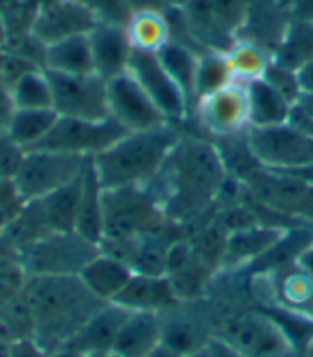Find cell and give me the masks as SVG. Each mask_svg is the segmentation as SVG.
Here are the masks:
<instances>
[{"label": "cell", "instance_id": "cell-1", "mask_svg": "<svg viewBox=\"0 0 313 357\" xmlns=\"http://www.w3.org/2000/svg\"><path fill=\"white\" fill-rule=\"evenodd\" d=\"M228 182L230 176L214 144L180 133L148 190L168 220L182 222L208 210Z\"/></svg>", "mask_w": 313, "mask_h": 357}, {"label": "cell", "instance_id": "cell-2", "mask_svg": "<svg viewBox=\"0 0 313 357\" xmlns=\"http://www.w3.org/2000/svg\"><path fill=\"white\" fill-rule=\"evenodd\" d=\"M24 298L33 314V338L48 353L65 347L105 304L90 294L78 274L26 276Z\"/></svg>", "mask_w": 313, "mask_h": 357}, {"label": "cell", "instance_id": "cell-3", "mask_svg": "<svg viewBox=\"0 0 313 357\" xmlns=\"http://www.w3.org/2000/svg\"><path fill=\"white\" fill-rule=\"evenodd\" d=\"M180 131L176 124H163L150 131L124 133L110 148L92 156V169L103 190L148 186L163 165Z\"/></svg>", "mask_w": 313, "mask_h": 357}, {"label": "cell", "instance_id": "cell-4", "mask_svg": "<svg viewBox=\"0 0 313 357\" xmlns=\"http://www.w3.org/2000/svg\"><path fill=\"white\" fill-rule=\"evenodd\" d=\"M163 220L148 186L103 190V240H138L154 234Z\"/></svg>", "mask_w": 313, "mask_h": 357}, {"label": "cell", "instance_id": "cell-5", "mask_svg": "<svg viewBox=\"0 0 313 357\" xmlns=\"http://www.w3.org/2000/svg\"><path fill=\"white\" fill-rule=\"evenodd\" d=\"M256 206L281 216L313 225V182L294 174L260 169L242 184Z\"/></svg>", "mask_w": 313, "mask_h": 357}, {"label": "cell", "instance_id": "cell-6", "mask_svg": "<svg viewBox=\"0 0 313 357\" xmlns=\"http://www.w3.org/2000/svg\"><path fill=\"white\" fill-rule=\"evenodd\" d=\"M245 357H296V349L284 328L260 310H245L228 317L217 336Z\"/></svg>", "mask_w": 313, "mask_h": 357}, {"label": "cell", "instance_id": "cell-7", "mask_svg": "<svg viewBox=\"0 0 313 357\" xmlns=\"http://www.w3.org/2000/svg\"><path fill=\"white\" fill-rule=\"evenodd\" d=\"M88 158L84 156L50 150H28L11 182L22 204L37 202L80 178Z\"/></svg>", "mask_w": 313, "mask_h": 357}, {"label": "cell", "instance_id": "cell-8", "mask_svg": "<svg viewBox=\"0 0 313 357\" xmlns=\"http://www.w3.org/2000/svg\"><path fill=\"white\" fill-rule=\"evenodd\" d=\"M247 142L264 169L296 172L313 165V135L294 122L249 128Z\"/></svg>", "mask_w": 313, "mask_h": 357}, {"label": "cell", "instance_id": "cell-9", "mask_svg": "<svg viewBox=\"0 0 313 357\" xmlns=\"http://www.w3.org/2000/svg\"><path fill=\"white\" fill-rule=\"evenodd\" d=\"M99 252V246L84 240L75 231L50 234L24 250L20 264L26 276H62L80 274V270Z\"/></svg>", "mask_w": 313, "mask_h": 357}, {"label": "cell", "instance_id": "cell-10", "mask_svg": "<svg viewBox=\"0 0 313 357\" xmlns=\"http://www.w3.org/2000/svg\"><path fill=\"white\" fill-rule=\"evenodd\" d=\"M124 133L127 131L112 118L80 120V118L58 116L52 131L33 150H50V152L92 158L105 148H110L114 142H118Z\"/></svg>", "mask_w": 313, "mask_h": 357}, {"label": "cell", "instance_id": "cell-11", "mask_svg": "<svg viewBox=\"0 0 313 357\" xmlns=\"http://www.w3.org/2000/svg\"><path fill=\"white\" fill-rule=\"evenodd\" d=\"M48 79L52 88V109L58 116L80 118V120L110 118L108 82L97 73H88V75L48 73Z\"/></svg>", "mask_w": 313, "mask_h": 357}, {"label": "cell", "instance_id": "cell-12", "mask_svg": "<svg viewBox=\"0 0 313 357\" xmlns=\"http://www.w3.org/2000/svg\"><path fill=\"white\" fill-rule=\"evenodd\" d=\"M127 73L144 88V92L159 107L170 124H182L194 116V109L187 101L180 86L172 79V75L163 69L159 56L152 52H131Z\"/></svg>", "mask_w": 313, "mask_h": 357}, {"label": "cell", "instance_id": "cell-13", "mask_svg": "<svg viewBox=\"0 0 313 357\" xmlns=\"http://www.w3.org/2000/svg\"><path fill=\"white\" fill-rule=\"evenodd\" d=\"M194 116L202 131L214 139L242 135L252 128L249 122L247 86L232 82L196 103Z\"/></svg>", "mask_w": 313, "mask_h": 357}, {"label": "cell", "instance_id": "cell-14", "mask_svg": "<svg viewBox=\"0 0 313 357\" xmlns=\"http://www.w3.org/2000/svg\"><path fill=\"white\" fill-rule=\"evenodd\" d=\"M108 112L110 118L116 120L127 133L150 131V128L170 124L129 73L108 82Z\"/></svg>", "mask_w": 313, "mask_h": 357}, {"label": "cell", "instance_id": "cell-15", "mask_svg": "<svg viewBox=\"0 0 313 357\" xmlns=\"http://www.w3.org/2000/svg\"><path fill=\"white\" fill-rule=\"evenodd\" d=\"M97 26V17L78 0H50L37 7L28 32L43 45H52L90 35Z\"/></svg>", "mask_w": 313, "mask_h": 357}, {"label": "cell", "instance_id": "cell-16", "mask_svg": "<svg viewBox=\"0 0 313 357\" xmlns=\"http://www.w3.org/2000/svg\"><path fill=\"white\" fill-rule=\"evenodd\" d=\"M178 296L166 274H138L129 278L112 304L129 312H156L163 314L178 304Z\"/></svg>", "mask_w": 313, "mask_h": 357}, {"label": "cell", "instance_id": "cell-17", "mask_svg": "<svg viewBox=\"0 0 313 357\" xmlns=\"http://www.w3.org/2000/svg\"><path fill=\"white\" fill-rule=\"evenodd\" d=\"M290 20V7L279 3V0H252L236 39L254 41L266 52L275 54L286 35Z\"/></svg>", "mask_w": 313, "mask_h": 357}, {"label": "cell", "instance_id": "cell-18", "mask_svg": "<svg viewBox=\"0 0 313 357\" xmlns=\"http://www.w3.org/2000/svg\"><path fill=\"white\" fill-rule=\"evenodd\" d=\"M88 43H90V52H92L95 73L99 77L110 82L118 75L127 73L133 47L127 39L124 26L99 24L88 35Z\"/></svg>", "mask_w": 313, "mask_h": 357}, {"label": "cell", "instance_id": "cell-19", "mask_svg": "<svg viewBox=\"0 0 313 357\" xmlns=\"http://www.w3.org/2000/svg\"><path fill=\"white\" fill-rule=\"evenodd\" d=\"M272 274L275 276H270L268 289L275 308L313 321V276L307 274L298 264L272 270Z\"/></svg>", "mask_w": 313, "mask_h": 357}, {"label": "cell", "instance_id": "cell-20", "mask_svg": "<svg viewBox=\"0 0 313 357\" xmlns=\"http://www.w3.org/2000/svg\"><path fill=\"white\" fill-rule=\"evenodd\" d=\"M284 234H286L284 227L264 225V222L249 225V227H242V229L228 234L221 266L240 268L247 264L260 261V259L281 240Z\"/></svg>", "mask_w": 313, "mask_h": 357}, {"label": "cell", "instance_id": "cell-21", "mask_svg": "<svg viewBox=\"0 0 313 357\" xmlns=\"http://www.w3.org/2000/svg\"><path fill=\"white\" fill-rule=\"evenodd\" d=\"M163 317L156 312H129L120 326L112 353L118 357H146L161 344Z\"/></svg>", "mask_w": 313, "mask_h": 357}, {"label": "cell", "instance_id": "cell-22", "mask_svg": "<svg viewBox=\"0 0 313 357\" xmlns=\"http://www.w3.org/2000/svg\"><path fill=\"white\" fill-rule=\"evenodd\" d=\"M129 317V310H124L116 304H103L95 314H92L84 328L65 344L67 349L75 353H97V351H112L114 338L124 323V319Z\"/></svg>", "mask_w": 313, "mask_h": 357}, {"label": "cell", "instance_id": "cell-23", "mask_svg": "<svg viewBox=\"0 0 313 357\" xmlns=\"http://www.w3.org/2000/svg\"><path fill=\"white\" fill-rule=\"evenodd\" d=\"M78 276L82 278V282L86 284V289L92 296L110 304L122 291V287L129 282V278L133 276V270L124 261H120V259L99 250L80 270Z\"/></svg>", "mask_w": 313, "mask_h": 357}, {"label": "cell", "instance_id": "cell-24", "mask_svg": "<svg viewBox=\"0 0 313 357\" xmlns=\"http://www.w3.org/2000/svg\"><path fill=\"white\" fill-rule=\"evenodd\" d=\"M75 234L92 244H101L103 240V188L92 169V160L88 158L86 169L82 174V192L75 218Z\"/></svg>", "mask_w": 313, "mask_h": 357}, {"label": "cell", "instance_id": "cell-25", "mask_svg": "<svg viewBox=\"0 0 313 357\" xmlns=\"http://www.w3.org/2000/svg\"><path fill=\"white\" fill-rule=\"evenodd\" d=\"M245 86L249 96V122H252V128L275 126L290 120L294 103L272 84L262 77Z\"/></svg>", "mask_w": 313, "mask_h": 357}, {"label": "cell", "instance_id": "cell-26", "mask_svg": "<svg viewBox=\"0 0 313 357\" xmlns=\"http://www.w3.org/2000/svg\"><path fill=\"white\" fill-rule=\"evenodd\" d=\"M86 169V167H84ZM84 174V172H82ZM80 192H82V176L69 182L43 199H37V208L52 234H71L75 231V218L80 206Z\"/></svg>", "mask_w": 313, "mask_h": 357}, {"label": "cell", "instance_id": "cell-27", "mask_svg": "<svg viewBox=\"0 0 313 357\" xmlns=\"http://www.w3.org/2000/svg\"><path fill=\"white\" fill-rule=\"evenodd\" d=\"M43 71L60 73V75H88V73H95L88 35L45 45Z\"/></svg>", "mask_w": 313, "mask_h": 357}, {"label": "cell", "instance_id": "cell-28", "mask_svg": "<svg viewBox=\"0 0 313 357\" xmlns=\"http://www.w3.org/2000/svg\"><path fill=\"white\" fill-rule=\"evenodd\" d=\"M124 32H127V39L136 52L156 54L172 39L168 13L154 9L133 11L129 22L124 24Z\"/></svg>", "mask_w": 313, "mask_h": 357}, {"label": "cell", "instance_id": "cell-29", "mask_svg": "<svg viewBox=\"0 0 313 357\" xmlns=\"http://www.w3.org/2000/svg\"><path fill=\"white\" fill-rule=\"evenodd\" d=\"M272 60L296 73L305 69L313 60V24L290 20L284 39L272 54Z\"/></svg>", "mask_w": 313, "mask_h": 357}, {"label": "cell", "instance_id": "cell-30", "mask_svg": "<svg viewBox=\"0 0 313 357\" xmlns=\"http://www.w3.org/2000/svg\"><path fill=\"white\" fill-rule=\"evenodd\" d=\"M156 56H159L163 69L172 75V79L184 92L191 109H196V73H198V62L202 54H198L196 50L187 45L170 41L163 50L156 52Z\"/></svg>", "mask_w": 313, "mask_h": 357}, {"label": "cell", "instance_id": "cell-31", "mask_svg": "<svg viewBox=\"0 0 313 357\" xmlns=\"http://www.w3.org/2000/svg\"><path fill=\"white\" fill-rule=\"evenodd\" d=\"M226 58L230 64L232 77L238 84H252L256 79H262L272 62L270 52H266L254 41H245V39H236L226 50Z\"/></svg>", "mask_w": 313, "mask_h": 357}, {"label": "cell", "instance_id": "cell-32", "mask_svg": "<svg viewBox=\"0 0 313 357\" xmlns=\"http://www.w3.org/2000/svg\"><path fill=\"white\" fill-rule=\"evenodd\" d=\"M56 120L58 114L54 109H15L7 133L20 148L28 152L43 142Z\"/></svg>", "mask_w": 313, "mask_h": 357}, {"label": "cell", "instance_id": "cell-33", "mask_svg": "<svg viewBox=\"0 0 313 357\" xmlns=\"http://www.w3.org/2000/svg\"><path fill=\"white\" fill-rule=\"evenodd\" d=\"M15 109H52V88L48 73L35 69L9 86Z\"/></svg>", "mask_w": 313, "mask_h": 357}, {"label": "cell", "instance_id": "cell-34", "mask_svg": "<svg viewBox=\"0 0 313 357\" xmlns=\"http://www.w3.org/2000/svg\"><path fill=\"white\" fill-rule=\"evenodd\" d=\"M232 71L226 58V52H204L198 62V73H196V103L204 96L226 88L232 84Z\"/></svg>", "mask_w": 313, "mask_h": 357}, {"label": "cell", "instance_id": "cell-35", "mask_svg": "<svg viewBox=\"0 0 313 357\" xmlns=\"http://www.w3.org/2000/svg\"><path fill=\"white\" fill-rule=\"evenodd\" d=\"M78 3L95 15L99 24L124 26L133 13L131 0H78Z\"/></svg>", "mask_w": 313, "mask_h": 357}, {"label": "cell", "instance_id": "cell-36", "mask_svg": "<svg viewBox=\"0 0 313 357\" xmlns=\"http://www.w3.org/2000/svg\"><path fill=\"white\" fill-rule=\"evenodd\" d=\"M26 150L20 148L9 133H0V178L3 180H13L17 174L22 160H24Z\"/></svg>", "mask_w": 313, "mask_h": 357}, {"label": "cell", "instance_id": "cell-37", "mask_svg": "<svg viewBox=\"0 0 313 357\" xmlns=\"http://www.w3.org/2000/svg\"><path fill=\"white\" fill-rule=\"evenodd\" d=\"M7 357H50V353L35 338H20L9 342Z\"/></svg>", "mask_w": 313, "mask_h": 357}, {"label": "cell", "instance_id": "cell-38", "mask_svg": "<svg viewBox=\"0 0 313 357\" xmlns=\"http://www.w3.org/2000/svg\"><path fill=\"white\" fill-rule=\"evenodd\" d=\"M13 114H15V105L11 101L9 86L3 79H0V133H7Z\"/></svg>", "mask_w": 313, "mask_h": 357}, {"label": "cell", "instance_id": "cell-39", "mask_svg": "<svg viewBox=\"0 0 313 357\" xmlns=\"http://www.w3.org/2000/svg\"><path fill=\"white\" fill-rule=\"evenodd\" d=\"M204 349H206L208 357H245L236 349H232L230 344H226L224 340H219V338H210L204 344Z\"/></svg>", "mask_w": 313, "mask_h": 357}, {"label": "cell", "instance_id": "cell-40", "mask_svg": "<svg viewBox=\"0 0 313 357\" xmlns=\"http://www.w3.org/2000/svg\"><path fill=\"white\" fill-rule=\"evenodd\" d=\"M290 15H292V20L313 24V0H292V3H290Z\"/></svg>", "mask_w": 313, "mask_h": 357}, {"label": "cell", "instance_id": "cell-41", "mask_svg": "<svg viewBox=\"0 0 313 357\" xmlns=\"http://www.w3.org/2000/svg\"><path fill=\"white\" fill-rule=\"evenodd\" d=\"M298 84L303 94H313V60L298 71Z\"/></svg>", "mask_w": 313, "mask_h": 357}, {"label": "cell", "instance_id": "cell-42", "mask_svg": "<svg viewBox=\"0 0 313 357\" xmlns=\"http://www.w3.org/2000/svg\"><path fill=\"white\" fill-rule=\"evenodd\" d=\"M296 264H298L307 274L313 276V242H311V244L307 246V250L298 257V261H296Z\"/></svg>", "mask_w": 313, "mask_h": 357}, {"label": "cell", "instance_id": "cell-43", "mask_svg": "<svg viewBox=\"0 0 313 357\" xmlns=\"http://www.w3.org/2000/svg\"><path fill=\"white\" fill-rule=\"evenodd\" d=\"M146 357H184L182 353H178L176 349H172V347H168V344H159L154 351H150Z\"/></svg>", "mask_w": 313, "mask_h": 357}, {"label": "cell", "instance_id": "cell-44", "mask_svg": "<svg viewBox=\"0 0 313 357\" xmlns=\"http://www.w3.org/2000/svg\"><path fill=\"white\" fill-rule=\"evenodd\" d=\"M9 41V26H7V20L5 15L0 13V50H3Z\"/></svg>", "mask_w": 313, "mask_h": 357}, {"label": "cell", "instance_id": "cell-45", "mask_svg": "<svg viewBox=\"0 0 313 357\" xmlns=\"http://www.w3.org/2000/svg\"><path fill=\"white\" fill-rule=\"evenodd\" d=\"M80 357H118L112 351H97V353H82Z\"/></svg>", "mask_w": 313, "mask_h": 357}, {"label": "cell", "instance_id": "cell-46", "mask_svg": "<svg viewBox=\"0 0 313 357\" xmlns=\"http://www.w3.org/2000/svg\"><path fill=\"white\" fill-rule=\"evenodd\" d=\"M187 3H189V0H168L170 7H184Z\"/></svg>", "mask_w": 313, "mask_h": 357}, {"label": "cell", "instance_id": "cell-47", "mask_svg": "<svg viewBox=\"0 0 313 357\" xmlns=\"http://www.w3.org/2000/svg\"><path fill=\"white\" fill-rule=\"evenodd\" d=\"M187 357H208V353H206V349H200V351H196V353H191V355H187Z\"/></svg>", "mask_w": 313, "mask_h": 357}, {"label": "cell", "instance_id": "cell-48", "mask_svg": "<svg viewBox=\"0 0 313 357\" xmlns=\"http://www.w3.org/2000/svg\"><path fill=\"white\" fill-rule=\"evenodd\" d=\"M305 357H313V338H311V342L305 349Z\"/></svg>", "mask_w": 313, "mask_h": 357}, {"label": "cell", "instance_id": "cell-49", "mask_svg": "<svg viewBox=\"0 0 313 357\" xmlns=\"http://www.w3.org/2000/svg\"><path fill=\"white\" fill-rule=\"evenodd\" d=\"M279 3H284L286 7H290V3H292V0H279Z\"/></svg>", "mask_w": 313, "mask_h": 357}]
</instances>
